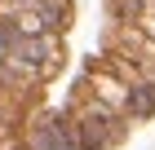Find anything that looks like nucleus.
<instances>
[{"instance_id": "f03ea898", "label": "nucleus", "mask_w": 155, "mask_h": 150, "mask_svg": "<svg viewBox=\"0 0 155 150\" xmlns=\"http://www.w3.org/2000/svg\"><path fill=\"white\" fill-rule=\"evenodd\" d=\"M80 84H84L89 93H93L97 102H107L111 110H120V115H129V110H133V88H129L124 80H120V75H111L107 66L89 62V71H84V80H80Z\"/></svg>"}, {"instance_id": "20e7f679", "label": "nucleus", "mask_w": 155, "mask_h": 150, "mask_svg": "<svg viewBox=\"0 0 155 150\" xmlns=\"http://www.w3.org/2000/svg\"><path fill=\"white\" fill-rule=\"evenodd\" d=\"M115 22H133L146 35H155V0H111Z\"/></svg>"}, {"instance_id": "7ed1b4c3", "label": "nucleus", "mask_w": 155, "mask_h": 150, "mask_svg": "<svg viewBox=\"0 0 155 150\" xmlns=\"http://www.w3.org/2000/svg\"><path fill=\"white\" fill-rule=\"evenodd\" d=\"M107 49L133 58L137 66H155V35H146L142 27H133V22H111L107 27Z\"/></svg>"}, {"instance_id": "f257e3e1", "label": "nucleus", "mask_w": 155, "mask_h": 150, "mask_svg": "<svg viewBox=\"0 0 155 150\" xmlns=\"http://www.w3.org/2000/svg\"><path fill=\"white\" fill-rule=\"evenodd\" d=\"M0 58H22V62H31V66H40L45 80H49V75H58V66H62V40L58 35H18L13 31V40L0 49Z\"/></svg>"}]
</instances>
